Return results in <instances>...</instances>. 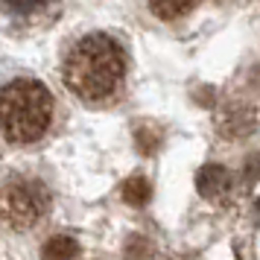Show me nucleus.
Here are the masks:
<instances>
[{
    "mask_svg": "<svg viewBox=\"0 0 260 260\" xmlns=\"http://www.w3.org/2000/svg\"><path fill=\"white\" fill-rule=\"evenodd\" d=\"M196 187H199L202 196H222L225 190L231 187V173L225 170L222 164H205L199 170V176H196Z\"/></svg>",
    "mask_w": 260,
    "mask_h": 260,
    "instance_id": "20e7f679",
    "label": "nucleus"
},
{
    "mask_svg": "<svg viewBox=\"0 0 260 260\" xmlns=\"http://www.w3.org/2000/svg\"><path fill=\"white\" fill-rule=\"evenodd\" d=\"M76 254H79V243L68 234L50 237L41 246V260H73Z\"/></svg>",
    "mask_w": 260,
    "mask_h": 260,
    "instance_id": "423d86ee",
    "label": "nucleus"
},
{
    "mask_svg": "<svg viewBox=\"0 0 260 260\" xmlns=\"http://www.w3.org/2000/svg\"><path fill=\"white\" fill-rule=\"evenodd\" d=\"M50 211V193L41 181L29 178H12L0 187V219L15 228L26 231Z\"/></svg>",
    "mask_w": 260,
    "mask_h": 260,
    "instance_id": "7ed1b4c3",
    "label": "nucleus"
},
{
    "mask_svg": "<svg viewBox=\"0 0 260 260\" xmlns=\"http://www.w3.org/2000/svg\"><path fill=\"white\" fill-rule=\"evenodd\" d=\"M61 79L82 103H106L120 94L126 79V53L111 36L91 32L79 38L64 59Z\"/></svg>",
    "mask_w": 260,
    "mask_h": 260,
    "instance_id": "f257e3e1",
    "label": "nucleus"
},
{
    "mask_svg": "<svg viewBox=\"0 0 260 260\" xmlns=\"http://www.w3.org/2000/svg\"><path fill=\"white\" fill-rule=\"evenodd\" d=\"M196 3L199 0H149V9L161 21H176V18H184Z\"/></svg>",
    "mask_w": 260,
    "mask_h": 260,
    "instance_id": "0eeeda50",
    "label": "nucleus"
},
{
    "mask_svg": "<svg viewBox=\"0 0 260 260\" xmlns=\"http://www.w3.org/2000/svg\"><path fill=\"white\" fill-rule=\"evenodd\" d=\"M149 199H152V184H149L143 176H135V178H129V181L123 184V202L141 208V205H146Z\"/></svg>",
    "mask_w": 260,
    "mask_h": 260,
    "instance_id": "6e6552de",
    "label": "nucleus"
},
{
    "mask_svg": "<svg viewBox=\"0 0 260 260\" xmlns=\"http://www.w3.org/2000/svg\"><path fill=\"white\" fill-rule=\"evenodd\" d=\"M3 9L12 15V18H21V21H32V18H47V12L56 9V0H3Z\"/></svg>",
    "mask_w": 260,
    "mask_h": 260,
    "instance_id": "39448f33",
    "label": "nucleus"
},
{
    "mask_svg": "<svg viewBox=\"0 0 260 260\" xmlns=\"http://www.w3.org/2000/svg\"><path fill=\"white\" fill-rule=\"evenodd\" d=\"M146 251H149V243L143 237H132L126 246V260H146Z\"/></svg>",
    "mask_w": 260,
    "mask_h": 260,
    "instance_id": "1a4fd4ad",
    "label": "nucleus"
},
{
    "mask_svg": "<svg viewBox=\"0 0 260 260\" xmlns=\"http://www.w3.org/2000/svg\"><path fill=\"white\" fill-rule=\"evenodd\" d=\"M53 94L38 79H15L0 91V132L12 143H36L50 129Z\"/></svg>",
    "mask_w": 260,
    "mask_h": 260,
    "instance_id": "f03ea898",
    "label": "nucleus"
}]
</instances>
